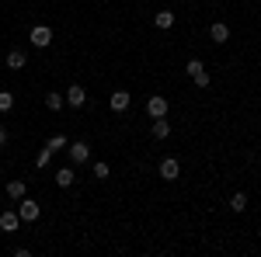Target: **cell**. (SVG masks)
Here are the masks:
<instances>
[{"instance_id": "obj_1", "label": "cell", "mask_w": 261, "mask_h": 257, "mask_svg": "<svg viewBox=\"0 0 261 257\" xmlns=\"http://www.w3.org/2000/svg\"><path fill=\"white\" fill-rule=\"evenodd\" d=\"M18 216H21V222H35V219L42 216V205L35 202V198H28V195H24V198L18 202Z\"/></svg>"}, {"instance_id": "obj_2", "label": "cell", "mask_w": 261, "mask_h": 257, "mask_svg": "<svg viewBox=\"0 0 261 257\" xmlns=\"http://www.w3.org/2000/svg\"><path fill=\"white\" fill-rule=\"evenodd\" d=\"M28 42H32L35 49H49V45H53V28H49V24H35L32 35H28Z\"/></svg>"}, {"instance_id": "obj_3", "label": "cell", "mask_w": 261, "mask_h": 257, "mask_svg": "<svg viewBox=\"0 0 261 257\" xmlns=\"http://www.w3.org/2000/svg\"><path fill=\"white\" fill-rule=\"evenodd\" d=\"M66 153H70V163H73V167H77V163H87V160H91V146H87V142H66Z\"/></svg>"}, {"instance_id": "obj_4", "label": "cell", "mask_w": 261, "mask_h": 257, "mask_svg": "<svg viewBox=\"0 0 261 257\" xmlns=\"http://www.w3.org/2000/svg\"><path fill=\"white\" fill-rule=\"evenodd\" d=\"M157 174H161L164 181H178V178H181V163H178L174 157H164L161 167H157Z\"/></svg>"}, {"instance_id": "obj_5", "label": "cell", "mask_w": 261, "mask_h": 257, "mask_svg": "<svg viewBox=\"0 0 261 257\" xmlns=\"http://www.w3.org/2000/svg\"><path fill=\"white\" fill-rule=\"evenodd\" d=\"M63 98H66V104H70V108H84V101H87V91H84L81 83H70Z\"/></svg>"}, {"instance_id": "obj_6", "label": "cell", "mask_w": 261, "mask_h": 257, "mask_svg": "<svg viewBox=\"0 0 261 257\" xmlns=\"http://www.w3.org/2000/svg\"><path fill=\"white\" fill-rule=\"evenodd\" d=\"M146 115H150V119H164V115H167V98H164V94H153V98L146 101Z\"/></svg>"}, {"instance_id": "obj_7", "label": "cell", "mask_w": 261, "mask_h": 257, "mask_svg": "<svg viewBox=\"0 0 261 257\" xmlns=\"http://www.w3.org/2000/svg\"><path fill=\"white\" fill-rule=\"evenodd\" d=\"M4 66L18 73V70H24V66H28V56H24L21 49H11V52H7V60H4Z\"/></svg>"}, {"instance_id": "obj_8", "label": "cell", "mask_w": 261, "mask_h": 257, "mask_svg": "<svg viewBox=\"0 0 261 257\" xmlns=\"http://www.w3.org/2000/svg\"><path fill=\"white\" fill-rule=\"evenodd\" d=\"M129 104H133V98H129V91H115V94H112V111H115V115H122V111H129Z\"/></svg>"}, {"instance_id": "obj_9", "label": "cell", "mask_w": 261, "mask_h": 257, "mask_svg": "<svg viewBox=\"0 0 261 257\" xmlns=\"http://www.w3.org/2000/svg\"><path fill=\"white\" fill-rule=\"evenodd\" d=\"M209 39L216 42V45H223V42L230 39V28H226L223 21H213V24H209Z\"/></svg>"}, {"instance_id": "obj_10", "label": "cell", "mask_w": 261, "mask_h": 257, "mask_svg": "<svg viewBox=\"0 0 261 257\" xmlns=\"http://www.w3.org/2000/svg\"><path fill=\"white\" fill-rule=\"evenodd\" d=\"M18 226H21L18 212H0V230H4V233H14Z\"/></svg>"}, {"instance_id": "obj_11", "label": "cell", "mask_w": 261, "mask_h": 257, "mask_svg": "<svg viewBox=\"0 0 261 257\" xmlns=\"http://www.w3.org/2000/svg\"><path fill=\"white\" fill-rule=\"evenodd\" d=\"M174 11H157V18H153V24H157V28H161V32H171V28H174Z\"/></svg>"}, {"instance_id": "obj_12", "label": "cell", "mask_w": 261, "mask_h": 257, "mask_svg": "<svg viewBox=\"0 0 261 257\" xmlns=\"http://www.w3.org/2000/svg\"><path fill=\"white\" fill-rule=\"evenodd\" d=\"M150 132H153V139H167L171 136V122H167V115H164V119H153Z\"/></svg>"}, {"instance_id": "obj_13", "label": "cell", "mask_w": 261, "mask_h": 257, "mask_svg": "<svg viewBox=\"0 0 261 257\" xmlns=\"http://www.w3.org/2000/svg\"><path fill=\"white\" fill-rule=\"evenodd\" d=\"M24 195H28V184H24V181H11V184H7V198H11V202H21Z\"/></svg>"}, {"instance_id": "obj_14", "label": "cell", "mask_w": 261, "mask_h": 257, "mask_svg": "<svg viewBox=\"0 0 261 257\" xmlns=\"http://www.w3.org/2000/svg\"><path fill=\"white\" fill-rule=\"evenodd\" d=\"M73 181H77V174H73V167H60V170H56V184H60V188H70Z\"/></svg>"}, {"instance_id": "obj_15", "label": "cell", "mask_w": 261, "mask_h": 257, "mask_svg": "<svg viewBox=\"0 0 261 257\" xmlns=\"http://www.w3.org/2000/svg\"><path fill=\"white\" fill-rule=\"evenodd\" d=\"M45 108H49V111H63V108H66V98L53 91V94H45Z\"/></svg>"}, {"instance_id": "obj_16", "label": "cell", "mask_w": 261, "mask_h": 257, "mask_svg": "<svg viewBox=\"0 0 261 257\" xmlns=\"http://www.w3.org/2000/svg\"><path fill=\"white\" fill-rule=\"evenodd\" d=\"M244 209H247V195L244 191H233L230 195V212H244Z\"/></svg>"}, {"instance_id": "obj_17", "label": "cell", "mask_w": 261, "mask_h": 257, "mask_svg": "<svg viewBox=\"0 0 261 257\" xmlns=\"http://www.w3.org/2000/svg\"><path fill=\"white\" fill-rule=\"evenodd\" d=\"M11 111H14V94L0 91V115H11Z\"/></svg>"}, {"instance_id": "obj_18", "label": "cell", "mask_w": 261, "mask_h": 257, "mask_svg": "<svg viewBox=\"0 0 261 257\" xmlns=\"http://www.w3.org/2000/svg\"><path fill=\"white\" fill-rule=\"evenodd\" d=\"M66 142H70V139L63 136V132H56V136H53V139H45V146H49L53 153H56V150H66Z\"/></svg>"}, {"instance_id": "obj_19", "label": "cell", "mask_w": 261, "mask_h": 257, "mask_svg": "<svg viewBox=\"0 0 261 257\" xmlns=\"http://www.w3.org/2000/svg\"><path fill=\"white\" fill-rule=\"evenodd\" d=\"M91 170H94V178H98V181H105L108 174H112V167H108L105 160H94V167H91Z\"/></svg>"}, {"instance_id": "obj_20", "label": "cell", "mask_w": 261, "mask_h": 257, "mask_svg": "<svg viewBox=\"0 0 261 257\" xmlns=\"http://www.w3.org/2000/svg\"><path fill=\"white\" fill-rule=\"evenodd\" d=\"M192 80H195V87H209V83H213V77L205 73V66H202L199 73H192Z\"/></svg>"}, {"instance_id": "obj_21", "label": "cell", "mask_w": 261, "mask_h": 257, "mask_svg": "<svg viewBox=\"0 0 261 257\" xmlns=\"http://www.w3.org/2000/svg\"><path fill=\"white\" fill-rule=\"evenodd\" d=\"M49 157H53V150H49V146H42V153H39V160H35V167H45V163H49Z\"/></svg>"}, {"instance_id": "obj_22", "label": "cell", "mask_w": 261, "mask_h": 257, "mask_svg": "<svg viewBox=\"0 0 261 257\" xmlns=\"http://www.w3.org/2000/svg\"><path fill=\"white\" fill-rule=\"evenodd\" d=\"M7 139H11V136H7V129L0 125V146H7Z\"/></svg>"}]
</instances>
